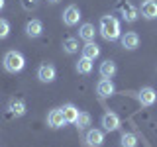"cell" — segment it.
I'll return each mask as SVG.
<instances>
[{"label":"cell","mask_w":157,"mask_h":147,"mask_svg":"<svg viewBox=\"0 0 157 147\" xmlns=\"http://www.w3.org/2000/svg\"><path fill=\"white\" fill-rule=\"evenodd\" d=\"M98 32H100V36L104 37L106 41H116V39L122 36L120 22H118L114 16H102L100 18V26H98Z\"/></svg>","instance_id":"cell-1"},{"label":"cell","mask_w":157,"mask_h":147,"mask_svg":"<svg viewBox=\"0 0 157 147\" xmlns=\"http://www.w3.org/2000/svg\"><path fill=\"white\" fill-rule=\"evenodd\" d=\"M4 69L8 73H20L24 67H26V57L22 55L20 51H8L4 55Z\"/></svg>","instance_id":"cell-2"},{"label":"cell","mask_w":157,"mask_h":147,"mask_svg":"<svg viewBox=\"0 0 157 147\" xmlns=\"http://www.w3.org/2000/svg\"><path fill=\"white\" fill-rule=\"evenodd\" d=\"M57 77V69L51 65V63H43V65H39L37 69V78L41 82H45V85H49V82H53Z\"/></svg>","instance_id":"cell-3"},{"label":"cell","mask_w":157,"mask_h":147,"mask_svg":"<svg viewBox=\"0 0 157 147\" xmlns=\"http://www.w3.org/2000/svg\"><path fill=\"white\" fill-rule=\"evenodd\" d=\"M78 20H81V10H78V6H75V4H69V6L65 8V12H63V24L69 28L77 26Z\"/></svg>","instance_id":"cell-4"},{"label":"cell","mask_w":157,"mask_h":147,"mask_svg":"<svg viewBox=\"0 0 157 147\" xmlns=\"http://www.w3.org/2000/svg\"><path fill=\"white\" fill-rule=\"evenodd\" d=\"M116 92V86L112 82V78H100L96 85V94L100 98H110Z\"/></svg>","instance_id":"cell-5"},{"label":"cell","mask_w":157,"mask_h":147,"mask_svg":"<svg viewBox=\"0 0 157 147\" xmlns=\"http://www.w3.org/2000/svg\"><path fill=\"white\" fill-rule=\"evenodd\" d=\"M137 100H140L141 106H153L157 102V92L151 86H144L140 90V94H137Z\"/></svg>","instance_id":"cell-6"},{"label":"cell","mask_w":157,"mask_h":147,"mask_svg":"<svg viewBox=\"0 0 157 147\" xmlns=\"http://www.w3.org/2000/svg\"><path fill=\"white\" fill-rule=\"evenodd\" d=\"M120 41H122V47L128 49V51H134V49L140 47V36L136 32H126L124 36H120Z\"/></svg>","instance_id":"cell-7"},{"label":"cell","mask_w":157,"mask_h":147,"mask_svg":"<svg viewBox=\"0 0 157 147\" xmlns=\"http://www.w3.org/2000/svg\"><path fill=\"white\" fill-rule=\"evenodd\" d=\"M67 122H65V118H63V112H61V108H55V110H51L47 114V126L49 127H53V130H59V127H63Z\"/></svg>","instance_id":"cell-8"},{"label":"cell","mask_w":157,"mask_h":147,"mask_svg":"<svg viewBox=\"0 0 157 147\" xmlns=\"http://www.w3.org/2000/svg\"><path fill=\"white\" fill-rule=\"evenodd\" d=\"M8 110H10V114H12V116L22 118V116H26L28 106H26V102H24L22 98H12V100L8 102Z\"/></svg>","instance_id":"cell-9"},{"label":"cell","mask_w":157,"mask_h":147,"mask_svg":"<svg viewBox=\"0 0 157 147\" xmlns=\"http://www.w3.org/2000/svg\"><path fill=\"white\" fill-rule=\"evenodd\" d=\"M140 14L145 20H155L157 18V0H144L140 8Z\"/></svg>","instance_id":"cell-10"},{"label":"cell","mask_w":157,"mask_h":147,"mask_svg":"<svg viewBox=\"0 0 157 147\" xmlns=\"http://www.w3.org/2000/svg\"><path fill=\"white\" fill-rule=\"evenodd\" d=\"M102 126H104L106 131H116L118 127H120V118H118V114L106 112V114L102 116Z\"/></svg>","instance_id":"cell-11"},{"label":"cell","mask_w":157,"mask_h":147,"mask_svg":"<svg viewBox=\"0 0 157 147\" xmlns=\"http://www.w3.org/2000/svg\"><path fill=\"white\" fill-rule=\"evenodd\" d=\"M43 33V24L41 20H29L26 24V36L28 37H39Z\"/></svg>","instance_id":"cell-12"},{"label":"cell","mask_w":157,"mask_h":147,"mask_svg":"<svg viewBox=\"0 0 157 147\" xmlns=\"http://www.w3.org/2000/svg\"><path fill=\"white\" fill-rule=\"evenodd\" d=\"M86 143L90 147H100L104 143V134L100 130H88L86 131Z\"/></svg>","instance_id":"cell-13"},{"label":"cell","mask_w":157,"mask_h":147,"mask_svg":"<svg viewBox=\"0 0 157 147\" xmlns=\"http://www.w3.org/2000/svg\"><path fill=\"white\" fill-rule=\"evenodd\" d=\"M137 16H140V10H137L136 6H132L130 2H126L124 6H122V18L126 20V22H130V24H134Z\"/></svg>","instance_id":"cell-14"},{"label":"cell","mask_w":157,"mask_h":147,"mask_svg":"<svg viewBox=\"0 0 157 147\" xmlns=\"http://www.w3.org/2000/svg\"><path fill=\"white\" fill-rule=\"evenodd\" d=\"M98 55H100V47H98L94 41H86L85 47H82V57H86V59H90V61H94Z\"/></svg>","instance_id":"cell-15"},{"label":"cell","mask_w":157,"mask_h":147,"mask_svg":"<svg viewBox=\"0 0 157 147\" xmlns=\"http://www.w3.org/2000/svg\"><path fill=\"white\" fill-rule=\"evenodd\" d=\"M94 36H96V29L92 24H82L78 28V37L85 39V41H94Z\"/></svg>","instance_id":"cell-16"},{"label":"cell","mask_w":157,"mask_h":147,"mask_svg":"<svg viewBox=\"0 0 157 147\" xmlns=\"http://www.w3.org/2000/svg\"><path fill=\"white\" fill-rule=\"evenodd\" d=\"M116 71H118L116 63L108 59V61H104V63L100 65V71H98V73H100V77H102V78H112V77L116 75Z\"/></svg>","instance_id":"cell-17"},{"label":"cell","mask_w":157,"mask_h":147,"mask_svg":"<svg viewBox=\"0 0 157 147\" xmlns=\"http://www.w3.org/2000/svg\"><path fill=\"white\" fill-rule=\"evenodd\" d=\"M63 112V118H65V122H69V124H75L77 118H78V108L73 106V104H65L61 108Z\"/></svg>","instance_id":"cell-18"},{"label":"cell","mask_w":157,"mask_h":147,"mask_svg":"<svg viewBox=\"0 0 157 147\" xmlns=\"http://www.w3.org/2000/svg\"><path fill=\"white\" fill-rule=\"evenodd\" d=\"M75 69H77V73H81V75H90V73H92V61L86 59V57H81L77 61Z\"/></svg>","instance_id":"cell-19"},{"label":"cell","mask_w":157,"mask_h":147,"mask_svg":"<svg viewBox=\"0 0 157 147\" xmlns=\"http://www.w3.org/2000/svg\"><path fill=\"white\" fill-rule=\"evenodd\" d=\"M63 51L69 53V55L77 53L78 51V39L77 37H67L65 41H63Z\"/></svg>","instance_id":"cell-20"},{"label":"cell","mask_w":157,"mask_h":147,"mask_svg":"<svg viewBox=\"0 0 157 147\" xmlns=\"http://www.w3.org/2000/svg\"><path fill=\"white\" fill-rule=\"evenodd\" d=\"M90 122H92V118H90L88 112H78V118H77L75 126L78 127V130H86V127L90 126Z\"/></svg>","instance_id":"cell-21"},{"label":"cell","mask_w":157,"mask_h":147,"mask_svg":"<svg viewBox=\"0 0 157 147\" xmlns=\"http://www.w3.org/2000/svg\"><path fill=\"white\" fill-rule=\"evenodd\" d=\"M120 145L122 147H137V137L130 131H124L120 137Z\"/></svg>","instance_id":"cell-22"},{"label":"cell","mask_w":157,"mask_h":147,"mask_svg":"<svg viewBox=\"0 0 157 147\" xmlns=\"http://www.w3.org/2000/svg\"><path fill=\"white\" fill-rule=\"evenodd\" d=\"M10 36V22L0 18V39H6Z\"/></svg>","instance_id":"cell-23"},{"label":"cell","mask_w":157,"mask_h":147,"mask_svg":"<svg viewBox=\"0 0 157 147\" xmlns=\"http://www.w3.org/2000/svg\"><path fill=\"white\" fill-rule=\"evenodd\" d=\"M22 6L26 10H36L39 6V0H22Z\"/></svg>","instance_id":"cell-24"},{"label":"cell","mask_w":157,"mask_h":147,"mask_svg":"<svg viewBox=\"0 0 157 147\" xmlns=\"http://www.w3.org/2000/svg\"><path fill=\"white\" fill-rule=\"evenodd\" d=\"M4 6H6V0H0V12L4 10Z\"/></svg>","instance_id":"cell-25"},{"label":"cell","mask_w":157,"mask_h":147,"mask_svg":"<svg viewBox=\"0 0 157 147\" xmlns=\"http://www.w3.org/2000/svg\"><path fill=\"white\" fill-rule=\"evenodd\" d=\"M49 2H51V4H55V2H59V0H49Z\"/></svg>","instance_id":"cell-26"}]
</instances>
